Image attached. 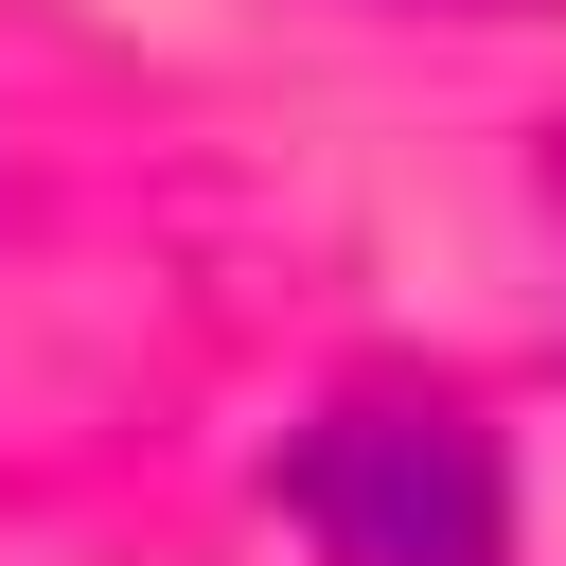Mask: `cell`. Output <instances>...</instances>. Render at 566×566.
Returning <instances> with one entry per match:
<instances>
[{"mask_svg":"<svg viewBox=\"0 0 566 566\" xmlns=\"http://www.w3.org/2000/svg\"><path fill=\"white\" fill-rule=\"evenodd\" d=\"M283 495H301V531L336 566H495V513H513L495 495V442L460 407H424V389L318 407L301 460H283Z\"/></svg>","mask_w":566,"mask_h":566,"instance_id":"obj_1","label":"cell"}]
</instances>
